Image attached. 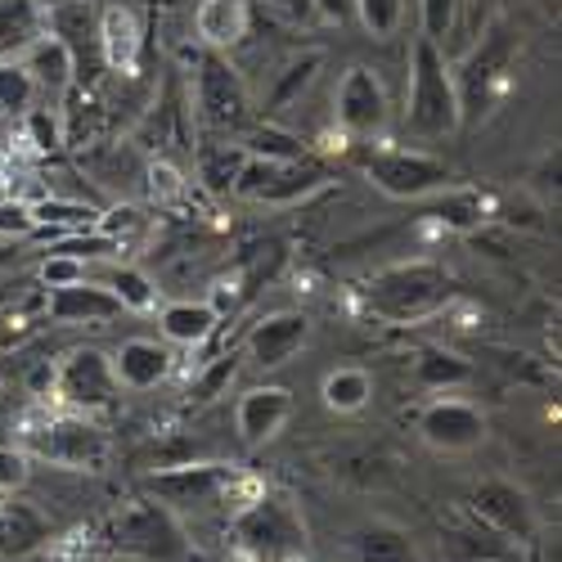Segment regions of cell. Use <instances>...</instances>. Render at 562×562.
I'll use <instances>...</instances> for the list:
<instances>
[{
    "instance_id": "cell-1",
    "label": "cell",
    "mask_w": 562,
    "mask_h": 562,
    "mask_svg": "<svg viewBox=\"0 0 562 562\" xmlns=\"http://www.w3.org/2000/svg\"><path fill=\"white\" fill-rule=\"evenodd\" d=\"M513 59H518V27L508 23V14L486 19L473 41L450 59L454 72V90H459V122H482L499 95L513 81Z\"/></svg>"
},
{
    "instance_id": "cell-2",
    "label": "cell",
    "mask_w": 562,
    "mask_h": 562,
    "mask_svg": "<svg viewBox=\"0 0 562 562\" xmlns=\"http://www.w3.org/2000/svg\"><path fill=\"white\" fill-rule=\"evenodd\" d=\"M360 297L369 315H379L387 324H418L454 302V284L446 266L437 261H401L373 274L360 289Z\"/></svg>"
},
{
    "instance_id": "cell-3",
    "label": "cell",
    "mask_w": 562,
    "mask_h": 562,
    "mask_svg": "<svg viewBox=\"0 0 562 562\" xmlns=\"http://www.w3.org/2000/svg\"><path fill=\"white\" fill-rule=\"evenodd\" d=\"M405 126L424 139H441L459 131V90L450 72V55L428 36L409 45V86H405Z\"/></svg>"
},
{
    "instance_id": "cell-4",
    "label": "cell",
    "mask_w": 562,
    "mask_h": 562,
    "mask_svg": "<svg viewBox=\"0 0 562 562\" xmlns=\"http://www.w3.org/2000/svg\"><path fill=\"white\" fill-rule=\"evenodd\" d=\"M229 531L239 549L252 562H297L306 558V522L289 495L279 491H257L244 508H234Z\"/></svg>"
},
{
    "instance_id": "cell-5",
    "label": "cell",
    "mask_w": 562,
    "mask_h": 562,
    "mask_svg": "<svg viewBox=\"0 0 562 562\" xmlns=\"http://www.w3.org/2000/svg\"><path fill=\"white\" fill-rule=\"evenodd\" d=\"M109 544L135 562H180L190 553V540H184L176 513L162 508L158 499H131L109 518Z\"/></svg>"
},
{
    "instance_id": "cell-6",
    "label": "cell",
    "mask_w": 562,
    "mask_h": 562,
    "mask_svg": "<svg viewBox=\"0 0 562 562\" xmlns=\"http://www.w3.org/2000/svg\"><path fill=\"white\" fill-rule=\"evenodd\" d=\"M329 184V167L315 158H289V162H270V158H248L239 180H234V194L248 203H270V207H293L302 199H311L315 190Z\"/></svg>"
},
{
    "instance_id": "cell-7",
    "label": "cell",
    "mask_w": 562,
    "mask_h": 562,
    "mask_svg": "<svg viewBox=\"0 0 562 562\" xmlns=\"http://www.w3.org/2000/svg\"><path fill=\"white\" fill-rule=\"evenodd\" d=\"M194 109H199V122L212 135H234V131H244L248 117H252L248 86H244L239 68H234L229 59H221V50H212L207 59H199V72H194Z\"/></svg>"
},
{
    "instance_id": "cell-8",
    "label": "cell",
    "mask_w": 562,
    "mask_h": 562,
    "mask_svg": "<svg viewBox=\"0 0 562 562\" xmlns=\"http://www.w3.org/2000/svg\"><path fill=\"white\" fill-rule=\"evenodd\" d=\"M27 446H32V454L50 459L59 468H81V473H95V468H104V459H109V432L100 424H90V418L77 409L36 424L27 432Z\"/></svg>"
},
{
    "instance_id": "cell-9",
    "label": "cell",
    "mask_w": 562,
    "mask_h": 562,
    "mask_svg": "<svg viewBox=\"0 0 562 562\" xmlns=\"http://www.w3.org/2000/svg\"><path fill=\"white\" fill-rule=\"evenodd\" d=\"M364 176L373 180V190H383L387 199H424L450 184L446 158H432L424 149H373L364 158Z\"/></svg>"
},
{
    "instance_id": "cell-10",
    "label": "cell",
    "mask_w": 562,
    "mask_h": 562,
    "mask_svg": "<svg viewBox=\"0 0 562 562\" xmlns=\"http://www.w3.org/2000/svg\"><path fill=\"white\" fill-rule=\"evenodd\" d=\"M234 482H239V473H234L229 463H171L162 473L145 477V491L162 508L180 513V508H212V504L229 499Z\"/></svg>"
},
{
    "instance_id": "cell-11",
    "label": "cell",
    "mask_w": 562,
    "mask_h": 562,
    "mask_svg": "<svg viewBox=\"0 0 562 562\" xmlns=\"http://www.w3.org/2000/svg\"><path fill=\"white\" fill-rule=\"evenodd\" d=\"M55 392L68 409L90 414V409H104L117 401V373L113 360L100 347H77L59 369H55Z\"/></svg>"
},
{
    "instance_id": "cell-12",
    "label": "cell",
    "mask_w": 562,
    "mask_h": 562,
    "mask_svg": "<svg viewBox=\"0 0 562 562\" xmlns=\"http://www.w3.org/2000/svg\"><path fill=\"white\" fill-rule=\"evenodd\" d=\"M334 117L342 126V135H356V139H369L379 135L392 117V104H387V90L379 81V72L369 68H347L338 90H334Z\"/></svg>"
},
{
    "instance_id": "cell-13",
    "label": "cell",
    "mask_w": 562,
    "mask_h": 562,
    "mask_svg": "<svg viewBox=\"0 0 562 562\" xmlns=\"http://www.w3.org/2000/svg\"><path fill=\"white\" fill-rule=\"evenodd\" d=\"M418 437L441 454L477 450L486 441V414L473 401H459V396L446 392V396L428 401L424 414H418Z\"/></svg>"
},
{
    "instance_id": "cell-14",
    "label": "cell",
    "mask_w": 562,
    "mask_h": 562,
    "mask_svg": "<svg viewBox=\"0 0 562 562\" xmlns=\"http://www.w3.org/2000/svg\"><path fill=\"white\" fill-rule=\"evenodd\" d=\"M95 45H100V64L117 77H139L145 64V19L126 0H109L95 14Z\"/></svg>"
},
{
    "instance_id": "cell-15",
    "label": "cell",
    "mask_w": 562,
    "mask_h": 562,
    "mask_svg": "<svg viewBox=\"0 0 562 562\" xmlns=\"http://www.w3.org/2000/svg\"><path fill=\"white\" fill-rule=\"evenodd\" d=\"M473 513L504 540H531L536 536V504L522 486H513L504 477H486L473 486Z\"/></svg>"
},
{
    "instance_id": "cell-16",
    "label": "cell",
    "mask_w": 562,
    "mask_h": 562,
    "mask_svg": "<svg viewBox=\"0 0 562 562\" xmlns=\"http://www.w3.org/2000/svg\"><path fill=\"white\" fill-rule=\"evenodd\" d=\"M306 342H311V315L274 311V315L252 324V334L244 338V351L257 369H279V364H289Z\"/></svg>"
},
{
    "instance_id": "cell-17",
    "label": "cell",
    "mask_w": 562,
    "mask_h": 562,
    "mask_svg": "<svg viewBox=\"0 0 562 562\" xmlns=\"http://www.w3.org/2000/svg\"><path fill=\"white\" fill-rule=\"evenodd\" d=\"M293 418V392L289 387H248L234 405V432L244 446H266L284 432V424Z\"/></svg>"
},
{
    "instance_id": "cell-18",
    "label": "cell",
    "mask_w": 562,
    "mask_h": 562,
    "mask_svg": "<svg viewBox=\"0 0 562 562\" xmlns=\"http://www.w3.org/2000/svg\"><path fill=\"white\" fill-rule=\"evenodd\" d=\"M109 360H113V373H117V387H126V392H154L158 383L171 379V369H176L171 347L158 342V338H126Z\"/></svg>"
},
{
    "instance_id": "cell-19",
    "label": "cell",
    "mask_w": 562,
    "mask_h": 562,
    "mask_svg": "<svg viewBox=\"0 0 562 562\" xmlns=\"http://www.w3.org/2000/svg\"><path fill=\"white\" fill-rule=\"evenodd\" d=\"M19 59L32 72V81H36L45 104H64V95L77 86V59H72V50L55 32H41Z\"/></svg>"
},
{
    "instance_id": "cell-20",
    "label": "cell",
    "mask_w": 562,
    "mask_h": 562,
    "mask_svg": "<svg viewBox=\"0 0 562 562\" xmlns=\"http://www.w3.org/2000/svg\"><path fill=\"white\" fill-rule=\"evenodd\" d=\"M45 315H50L55 324H104V319H117L122 306L104 284H90L86 279V284L45 293Z\"/></svg>"
},
{
    "instance_id": "cell-21",
    "label": "cell",
    "mask_w": 562,
    "mask_h": 562,
    "mask_svg": "<svg viewBox=\"0 0 562 562\" xmlns=\"http://www.w3.org/2000/svg\"><path fill=\"white\" fill-rule=\"evenodd\" d=\"M50 540V522L41 518L36 504H23L14 495L0 499V553L5 558H27Z\"/></svg>"
},
{
    "instance_id": "cell-22",
    "label": "cell",
    "mask_w": 562,
    "mask_h": 562,
    "mask_svg": "<svg viewBox=\"0 0 562 562\" xmlns=\"http://www.w3.org/2000/svg\"><path fill=\"white\" fill-rule=\"evenodd\" d=\"M194 32L207 50H234L248 36V0H199Z\"/></svg>"
},
{
    "instance_id": "cell-23",
    "label": "cell",
    "mask_w": 562,
    "mask_h": 562,
    "mask_svg": "<svg viewBox=\"0 0 562 562\" xmlns=\"http://www.w3.org/2000/svg\"><path fill=\"white\" fill-rule=\"evenodd\" d=\"M158 324H162V338L171 347H203L221 329V315L212 302H167Z\"/></svg>"
},
{
    "instance_id": "cell-24",
    "label": "cell",
    "mask_w": 562,
    "mask_h": 562,
    "mask_svg": "<svg viewBox=\"0 0 562 562\" xmlns=\"http://www.w3.org/2000/svg\"><path fill=\"white\" fill-rule=\"evenodd\" d=\"M41 32H45L41 0H0V64L19 59Z\"/></svg>"
},
{
    "instance_id": "cell-25",
    "label": "cell",
    "mask_w": 562,
    "mask_h": 562,
    "mask_svg": "<svg viewBox=\"0 0 562 562\" xmlns=\"http://www.w3.org/2000/svg\"><path fill=\"white\" fill-rule=\"evenodd\" d=\"M347 549H351V562H418L414 540L392 522H369L351 531Z\"/></svg>"
},
{
    "instance_id": "cell-26",
    "label": "cell",
    "mask_w": 562,
    "mask_h": 562,
    "mask_svg": "<svg viewBox=\"0 0 562 562\" xmlns=\"http://www.w3.org/2000/svg\"><path fill=\"white\" fill-rule=\"evenodd\" d=\"M414 379H418V387H428V392H454V387L473 383L477 369H473V360L459 356V351L428 347V351H418V360H414Z\"/></svg>"
},
{
    "instance_id": "cell-27",
    "label": "cell",
    "mask_w": 562,
    "mask_h": 562,
    "mask_svg": "<svg viewBox=\"0 0 562 562\" xmlns=\"http://www.w3.org/2000/svg\"><path fill=\"white\" fill-rule=\"evenodd\" d=\"M104 289L117 297L122 311H135V315L158 311V284H154V279L139 270V266L109 261V270H104Z\"/></svg>"
},
{
    "instance_id": "cell-28",
    "label": "cell",
    "mask_w": 562,
    "mask_h": 562,
    "mask_svg": "<svg viewBox=\"0 0 562 562\" xmlns=\"http://www.w3.org/2000/svg\"><path fill=\"white\" fill-rule=\"evenodd\" d=\"M248 154L239 145H225V139H212V145L199 149V184L207 194H234V180H239Z\"/></svg>"
},
{
    "instance_id": "cell-29",
    "label": "cell",
    "mask_w": 562,
    "mask_h": 562,
    "mask_svg": "<svg viewBox=\"0 0 562 562\" xmlns=\"http://www.w3.org/2000/svg\"><path fill=\"white\" fill-rule=\"evenodd\" d=\"M239 149H244L248 158H270V162L306 158L302 139H297L293 131H284V126H274V122H257V126H248L244 139H239Z\"/></svg>"
},
{
    "instance_id": "cell-30",
    "label": "cell",
    "mask_w": 562,
    "mask_h": 562,
    "mask_svg": "<svg viewBox=\"0 0 562 562\" xmlns=\"http://www.w3.org/2000/svg\"><path fill=\"white\" fill-rule=\"evenodd\" d=\"M369 396H373V379L364 369H356V364H342V369H334L329 379H324V405L338 409V414L364 409Z\"/></svg>"
},
{
    "instance_id": "cell-31",
    "label": "cell",
    "mask_w": 562,
    "mask_h": 562,
    "mask_svg": "<svg viewBox=\"0 0 562 562\" xmlns=\"http://www.w3.org/2000/svg\"><path fill=\"white\" fill-rule=\"evenodd\" d=\"M459 23H463V0H418V27L446 55H454Z\"/></svg>"
},
{
    "instance_id": "cell-32",
    "label": "cell",
    "mask_w": 562,
    "mask_h": 562,
    "mask_svg": "<svg viewBox=\"0 0 562 562\" xmlns=\"http://www.w3.org/2000/svg\"><path fill=\"white\" fill-rule=\"evenodd\" d=\"M41 90L32 81V72L23 68V59H5L0 64V113H5L10 122H19L27 109H36Z\"/></svg>"
},
{
    "instance_id": "cell-33",
    "label": "cell",
    "mask_w": 562,
    "mask_h": 562,
    "mask_svg": "<svg viewBox=\"0 0 562 562\" xmlns=\"http://www.w3.org/2000/svg\"><path fill=\"white\" fill-rule=\"evenodd\" d=\"M19 126H23V145H32L36 154H55V149L68 145V139H64V117H59V109H50V104L27 109V113L19 117Z\"/></svg>"
},
{
    "instance_id": "cell-34",
    "label": "cell",
    "mask_w": 562,
    "mask_h": 562,
    "mask_svg": "<svg viewBox=\"0 0 562 562\" xmlns=\"http://www.w3.org/2000/svg\"><path fill=\"white\" fill-rule=\"evenodd\" d=\"M351 10H356L360 27H364L373 41L396 36L401 23H405V0H351Z\"/></svg>"
},
{
    "instance_id": "cell-35",
    "label": "cell",
    "mask_w": 562,
    "mask_h": 562,
    "mask_svg": "<svg viewBox=\"0 0 562 562\" xmlns=\"http://www.w3.org/2000/svg\"><path fill=\"white\" fill-rule=\"evenodd\" d=\"M319 64H324V55L319 50H311V55H302V59H293L284 72L274 77V90H270V109H284V104H293L302 90L315 81V72H319Z\"/></svg>"
},
{
    "instance_id": "cell-36",
    "label": "cell",
    "mask_w": 562,
    "mask_h": 562,
    "mask_svg": "<svg viewBox=\"0 0 562 562\" xmlns=\"http://www.w3.org/2000/svg\"><path fill=\"white\" fill-rule=\"evenodd\" d=\"M95 229L109 234V239H117L122 248H131L139 234H149V216L139 212V207H131V203H113L109 212L95 216Z\"/></svg>"
},
{
    "instance_id": "cell-37",
    "label": "cell",
    "mask_w": 562,
    "mask_h": 562,
    "mask_svg": "<svg viewBox=\"0 0 562 562\" xmlns=\"http://www.w3.org/2000/svg\"><path fill=\"white\" fill-rule=\"evenodd\" d=\"M145 180H149V199L162 203V207H176V203H184V194H190V180H184V171L176 162H167V158H154L145 167Z\"/></svg>"
},
{
    "instance_id": "cell-38",
    "label": "cell",
    "mask_w": 562,
    "mask_h": 562,
    "mask_svg": "<svg viewBox=\"0 0 562 562\" xmlns=\"http://www.w3.org/2000/svg\"><path fill=\"white\" fill-rule=\"evenodd\" d=\"M36 279H41L45 293H50V289H72V284H86V279H90V266L77 261V257H64V252H45Z\"/></svg>"
},
{
    "instance_id": "cell-39",
    "label": "cell",
    "mask_w": 562,
    "mask_h": 562,
    "mask_svg": "<svg viewBox=\"0 0 562 562\" xmlns=\"http://www.w3.org/2000/svg\"><path fill=\"white\" fill-rule=\"evenodd\" d=\"M234 369H239V356H216V360H207V369L199 373V379L190 383V396L194 401H216L221 392H225V383L234 379Z\"/></svg>"
},
{
    "instance_id": "cell-40",
    "label": "cell",
    "mask_w": 562,
    "mask_h": 562,
    "mask_svg": "<svg viewBox=\"0 0 562 562\" xmlns=\"http://www.w3.org/2000/svg\"><path fill=\"white\" fill-rule=\"evenodd\" d=\"M32 477L27 446H0V495H19Z\"/></svg>"
},
{
    "instance_id": "cell-41",
    "label": "cell",
    "mask_w": 562,
    "mask_h": 562,
    "mask_svg": "<svg viewBox=\"0 0 562 562\" xmlns=\"http://www.w3.org/2000/svg\"><path fill=\"white\" fill-rule=\"evenodd\" d=\"M32 229H36V221H32L27 199H0V239L23 244V239H32Z\"/></svg>"
},
{
    "instance_id": "cell-42",
    "label": "cell",
    "mask_w": 562,
    "mask_h": 562,
    "mask_svg": "<svg viewBox=\"0 0 562 562\" xmlns=\"http://www.w3.org/2000/svg\"><path fill=\"white\" fill-rule=\"evenodd\" d=\"M432 216H437L446 229H473V225L482 221V199H477V194H454V199H446Z\"/></svg>"
},
{
    "instance_id": "cell-43",
    "label": "cell",
    "mask_w": 562,
    "mask_h": 562,
    "mask_svg": "<svg viewBox=\"0 0 562 562\" xmlns=\"http://www.w3.org/2000/svg\"><path fill=\"white\" fill-rule=\"evenodd\" d=\"M504 5H513V0H463V23H459V41L468 45V41H473V32H477L486 19L504 14ZM459 41H454V55H459ZM454 55H450V59H454Z\"/></svg>"
},
{
    "instance_id": "cell-44",
    "label": "cell",
    "mask_w": 562,
    "mask_h": 562,
    "mask_svg": "<svg viewBox=\"0 0 562 562\" xmlns=\"http://www.w3.org/2000/svg\"><path fill=\"white\" fill-rule=\"evenodd\" d=\"M261 5H266L274 19L293 23V27H315V23H324L319 10H315V0H261Z\"/></svg>"
},
{
    "instance_id": "cell-45",
    "label": "cell",
    "mask_w": 562,
    "mask_h": 562,
    "mask_svg": "<svg viewBox=\"0 0 562 562\" xmlns=\"http://www.w3.org/2000/svg\"><path fill=\"white\" fill-rule=\"evenodd\" d=\"M315 10H319L324 23H342L347 10H351V0H315Z\"/></svg>"
},
{
    "instance_id": "cell-46",
    "label": "cell",
    "mask_w": 562,
    "mask_h": 562,
    "mask_svg": "<svg viewBox=\"0 0 562 562\" xmlns=\"http://www.w3.org/2000/svg\"><path fill=\"white\" fill-rule=\"evenodd\" d=\"M19 257H23V252H19V244H14V239H0V270H10Z\"/></svg>"
},
{
    "instance_id": "cell-47",
    "label": "cell",
    "mask_w": 562,
    "mask_h": 562,
    "mask_svg": "<svg viewBox=\"0 0 562 562\" xmlns=\"http://www.w3.org/2000/svg\"><path fill=\"white\" fill-rule=\"evenodd\" d=\"M491 562H499V558H491Z\"/></svg>"
}]
</instances>
